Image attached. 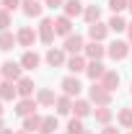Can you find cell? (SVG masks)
I'll list each match as a JSON object with an SVG mask.
<instances>
[{
	"mask_svg": "<svg viewBox=\"0 0 132 134\" xmlns=\"http://www.w3.org/2000/svg\"><path fill=\"white\" fill-rule=\"evenodd\" d=\"M88 98H91V103H96V106H109L111 103V93L101 83H93L88 88Z\"/></svg>",
	"mask_w": 132,
	"mask_h": 134,
	"instance_id": "obj_1",
	"label": "cell"
},
{
	"mask_svg": "<svg viewBox=\"0 0 132 134\" xmlns=\"http://www.w3.org/2000/svg\"><path fill=\"white\" fill-rule=\"evenodd\" d=\"M36 34H39V41H42V44H52V41H54V21H52V18H42Z\"/></svg>",
	"mask_w": 132,
	"mask_h": 134,
	"instance_id": "obj_2",
	"label": "cell"
},
{
	"mask_svg": "<svg viewBox=\"0 0 132 134\" xmlns=\"http://www.w3.org/2000/svg\"><path fill=\"white\" fill-rule=\"evenodd\" d=\"M36 98H18L16 100V116H21V119H26V116H31V114H36Z\"/></svg>",
	"mask_w": 132,
	"mask_h": 134,
	"instance_id": "obj_3",
	"label": "cell"
},
{
	"mask_svg": "<svg viewBox=\"0 0 132 134\" xmlns=\"http://www.w3.org/2000/svg\"><path fill=\"white\" fill-rule=\"evenodd\" d=\"M0 72H3V80H11V83H18L23 75V67H21V62H5V65L0 67Z\"/></svg>",
	"mask_w": 132,
	"mask_h": 134,
	"instance_id": "obj_4",
	"label": "cell"
},
{
	"mask_svg": "<svg viewBox=\"0 0 132 134\" xmlns=\"http://www.w3.org/2000/svg\"><path fill=\"white\" fill-rule=\"evenodd\" d=\"M106 54L111 57V59H124L127 54H130V41H111L109 47H106Z\"/></svg>",
	"mask_w": 132,
	"mask_h": 134,
	"instance_id": "obj_5",
	"label": "cell"
},
{
	"mask_svg": "<svg viewBox=\"0 0 132 134\" xmlns=\"http://www.w3.org/2000/svg\"><path fill=\"white\" fill-rule=\"evenodd\" d=\"M60 88H62V93H65V96H70V98H75V96H78V93L83 90L80 80H78L75 75H67V77H62V83H60Z\"/></svg>",
	"mask_w": 132,
	"mask_h": 134,
	"instance_id": "obj_6",
	"label": "cell"
},
{
	"mask_svg": "<svg viewBox=\"0 0 132 134\" xmlns=\"http://www.w3.org/2000/svg\"><path fill=\"white\" fill-rule=\"evenodd\" d=\"M62 49L67 52V54H80L83 49H85V41H83L80 34H70V36H65V47Z\"/></svg>",
	"mask_w": 132,
	"mask_h": 134,
	"instance_id": "obj_7",
	"label": "cell"
},
{
	"mask_svg": "<svg viewBox=\"0 0 132 134\" xmlns=\"http://www.w3.org/2000/svg\"><path fill=\"white\" fill-rule=\"evenodd\" d=\"M44 59H47V65H49V67H65L67 65V52L65 49H54V47H52V49L47 52Z\"/></svg>",
	"mask_w": 132,
	"mask_h": 134,
	"instance_id": "obj_8",
	"label": "cell"
},
{
	"mask_svg": "<svg viewBox=\"0 0 132 134\" xmlns=\"http://www.w3.org/2000/svg\"><path fill=\"white\" fill-rule=\"evenodd\" d=\"M106 36H109V23L96 21V23L88 26V39H91V41H104Z\"/></svg>",
	"mask_w": 132,
	"mask_h": 134,
	"instance_id": "obj_9",
	"label": "cell"
},
{
	"mask_svg": "<svg viewBox=\"0 0 132 134\" xmlns=\"http://www.w3.org/2000/svg\"><path fill=\"white\" fill-rule=\"evenodd\" d=\"M16 39H18V47H34V41L39 39V34L34 31L31 26H23V29H18Z\"/></svg>",
	"mask_w": 132,
	"mask_h": 134,
	"instance_id": "obj_10",
	"label": "cell"
},
{
	"mask_svg": "<svg viewBox=\"0 0 132 134\" xmlns=\"http://www.w3.org/2000/svg\"><path fill=\"white\" fill-rule=\"evenodd\" d=\"M65 67L73 72V75H78V72H85V67H88V59H85V54H70Z\"/></svg>",
	"mask_w": 132,
	"mask_h": 134,
	"instance_id": "obj_11",
	"label": "cell"
},
{
	"mask_svg": "<svg viewBox=\"0 0 132 134\" xmlns=\"http://www.w3.org/2000/svg\"><path fill=\"white\" fill-rule=\"evenodd\" d=\"M104 72H106V67L101 59H88V67H85V75L93 80V83H99L101 77H104Z\"/></svg>",
	"mask_w": 132,
	"mask_h": 134,
	"instance_id": "obj_12",
	"label": "cell"
},
{
	"mask_svg": "<svg viewBox=\"0 0 132 134\" xmlns=\"http://www.w3.org/2000/svg\"><path fill=\"white\" fill-rule=\"evenodd\" d=\"M85 59H104L106 57V47H101V41H91V44H85Z\"/></svg>",
	"mask_w": 132,
	"mask_h": 134,
	"instance_id": "obj_13",
	"label": "cell"
},
{
	"mask_svg": "<svg viewBox=\"0 0 132 134\" xmlns=\"http://www.w3.org/2000/svg\"><path fill=\"white\" fill-rule=\"evenodd\" d=\"M119 80H122V77H119V72H116V70H106V72H104V77H101L99 83L104 85L109 93H114L116 88H119Z\"/></svg>",
	"mask_w": 132,
	"mask_h": 134,
	"instance_id": "obj_14",
	"label": "cell"
},
{
	"mask_svg": "<svg viewBox=\"0 0 132 134\" xmlns=\"http://www.w3.org/2000/svg\"><path fill=\"white\" fill-rule=\"evenodd\" d=\"M54 34L57 36H70L73 34V18H67L65 13L60 18H54Z\"/></svg>",
	"mask_w": 132,
	"mask_h": 134,
	"instance_id": "obj_15",
	"label": "cell"
},
{
	"mask_svg": "<svg viewBox=\"0 0 132 134\" xmlns=\"http://www.w3.org/2000/svg\"><path fill=\"white\" fill-rule=\"evenodd\" d=\"M21 10L29 18H39L42 10H44V5H42V0H23V3H21Z\"/></svg>",
	"mask_w": 132,
	"mask_h": 134,
	"instance_id": "obj_16",
	"label": "cell"
},
{
	"mask_svg": "<svg viewBox=\"0 0 132 134\" xmlns=\"http://www.w3.org/2000/svg\"><path fill=\"white\" fill-rule=\"evenodd\" d=\"M62 10H65L67 18H78L83 16V10H85V5H83L80 0H65V5H62Z\"/></svg>",
	"mask_w": 132,
	"mask_h": 134,
	"instance_id": "obj_17",
	"label": "cell"
},
{
	"mask_svg": "<svg viewBox=\"0 0 132 134\" xmlns=\"http://www.w3.org/2000/svg\"><path fill=\"white\" fill-rule=\"evenodd\" d=\"M54 108H57V114L60 116H67V114H73V98L70 96H57V100H54Z\"/></svg>",
	"mask_w": 132,
	"mask_h": 134,
	"instance_id": "obj_18",
	"label": "cell"
},
{
	"mask_svg": "<svg viewBox=\"0 0 132 134\" xmlns=\"http://www.w3.org/2000/svg\"><path fill=\"white\" fill-rule=\"evenodd\" d=\"M13 98H18V88H16V83L3 80V83H0V100H13Z\"/></svg>",
	"mask_w": 132,
	"mask_h": 134,
	"instance_id": "obj_19",
	"label": "cell"
},
{
	"mask_svg": "<svg viewBox=\"0 0 132 134\" xmlns=\"http://www.w3.org/2000/svg\"><path fill=\"white\" fill-rule=\"evenodd\" d=\"M18 88V98H34V80L31 77H21L16 83Z\"/></svg>",
	"mask_w": 132,
	"mask_h": 134,
	"instance_id": "obj_20",
	"label": "cell"
},
{
	"mask_svg": "<svg viewBox=\"0 0 132 134\" xmlns=\"http://www.w3.org/2000/svg\"><path fill=\"white\" fill-rule=\"evenodd\" d=\"M39 62H42V57H39L36 52H31V49H26L23 57H21V67H23V70H36Z\"/></svg>",
	"mask_w": 132,
	"mask_h": 134,
	"instance_id": "obj_21",
	"label": "cell"
},
{
	"mask_svg": "<svg viewBox=\"0 0 132 134\" xmlns=\"http://www.w3.org/2000/svg\"><path fill=\"white\" fill-rule=\"evenodd\" d=\"M42 121H44V116H39V114H31V116H26L23 119V132H29V134H39V129H42Z\"/></svg>",
	"mask_w": 132,
	"mask_h": 134,
	"instance_id": "obj_22",
	"label": "cell"
},
{
	"mask_svg": "<svg viewBox=\"0 0 132 134\" xmlns=\"http://www.w3.org/2000/svg\"><path fill=\"white\" fill-rule=\"evenodd\" d=\"M93 119H96L99 124H104V126H106V124L114 119V111H111L109 106H96V108H93Z\"/></svg>",
	"mask_w": 132,
	"mask_h": 134,
	"instance_id": "obj_23",
	"label": "cell"
},
{
	"mask_svg": "<svg viewBox=\"0 0 132 134\" xmlns=\"http://www.w3.org/2000/svg\"><path fill=\"white\" fill-rule=\"evenodd\" d=\"M73 114L78 119H85L88 114H93V108H91V100H73Z\"/></svg>",
	"mask_w": 132,
	"mask_h": 134,
	"instance_id": "obj_24",
	"label": "cell"
},
{
	"mask_svg": "<svg viewBox=\"0 0 132 134\" xmlns=\"http://www.w3.org/2000/svg\"><path fill=\"white\" fill-rule=\"evenodd\" d=\"M54 100H57V96H54V90H49V88H42L36 93V103L39 106H54Z\"/></svg>",
	"mask_w": 132,
	"mask_h": 134,
	"instance_id": "obj_25",
	"label": "cell"
},
{
	"mask_svg": "<svg viewBox=\"0 0 132 134\" xmlns=\"http://www.w3.org/2000/svg\"><path fill=\"white\" fill-rule=\"evenodd\" d=\"M13 44H18V39L13 36L11 31H0V49L3 52H11L13 49Z\"/></svg>",
	"mask_w": 132,
	"mask_h": 134,
	"instance_id": "obj_26",
	"label": "cell"
},
{
	"mask_svg": "<svg viewBox=\"0 0 132 134\" xmlns=\"http://www.w3.org/2000/svg\"><path fill=\"white\" fill-rule=\"evenodd\" d=\"M83 18L88 21V26H91V23H96V21H101V8H99V5H85Z\"/></svg>",
	"mask_w": 132,
	"mask_h": 134,
	"instance_id": "obj_27",
	"label": "cell"
},
{
	"mask_svg": "<svg viewBox=\"0 0 132 134\" xmlns=\"http://www.w3.org/2000/svg\"><path fill=\"white\" fill-rule=\"evenodd\" d=\"M116 121H119L122 129H132V108H122L116 114Z\"/></svg>",
	"mask_w": 132,
	"mask_h": 134,
	"instance_id": "obj_28",
	"label": "cell"
},
{
	"mask_svg": "<svg viewBox=\"0 0 132 134\" xmlns=\"http://www.w3.org/2000/svg\"><path fill=\"white\" fill-rule=\"evenodd\" d=\"M65 134H85V126H83V119L73 116L70 121H67V132Z\"/></svg>",
	"mask_w": 132,
	"mask_h": 134,
	"instance_id": "obj_29",
	"label": "cell"
},
{
	"mask_svg": "<svg viewBox=\"0 0 132 134\" xmlns=\"http://www.w3.org/2000/svg\"><path fill=\"white\" fill-rule=\"evenodd\" d=\"M54 132H57V116H44L39 134H54Z\"/></svg>",
	"mask_w": 132,
	"mask_h": 134,
	"instance_id": "obj_30",
	"label": "cell"
},
{
	"mask_svg": "<svg viewBox=\"0 0 132 134\" xmlns=\"http://www.w3.org/2000/svg\"><path fill=\"white\" fill-rule=\"evenodd\" d=\"M109 31H127V21H124V18L122 16H111L109 18Z\"/></svg>",
	"mask_w": 132,
	"mask_h": 134,
	"instance_id": "obj_31",
	"label": "cell"
},
{
	"mask_svg": "<svg viewBox=\"0 0 132 134\" xmlns=\"http://www.w3.org/2000/svg\"><path fill=\"white\" fill-rule=\"evenodd\" d=\"M13 23V18H11V10H5V8H0V31H8V26Z\"/></svg>",
	"mask_w": 132,
	"mask_h": 134,
	"instance_id": "obj_32",
	"label": "cell"
},
{
	"mask_svg": "<svg viewBox=\"0 0 132 134\" xmlns=\"http://www.w3.org/2000/svg\"><path fill=\"white\" fill-rule=\"evenodd\" d=\"M21 3H23V0H0V8H5V10H11V13H13V10L21 8Z\"/></svg>",
	"mask_w": 132,
	"mask_h": 134,
	"instance_id": "obj_33",
	"label": "cell"
},
{
	"mask_svg": "<svg viewBox=\"0 0 132 134\" xmlns=\"http://www.w3.org/2000/svg\"><path fill=\"white\" fill-rule=\"evenodd\" d=\"M109 8L114 10V16H119V13L127 8V0H109Z\"/></svg>",
	"mask_w": 132,
	"mask_h": 134,
	"instance_id": "obj_34",
	"label": "cell"
},
{
	"mask_svg": "<svg viewBox=\"0 0 132 134\" xmlns=\"http://www.w3.org/2000/svg\"><path fill=\"white\" fill-rule=\"evenodd\" d=\"M44 5L54 10V8H62V5H65V0H44Z\"/></svg>",
	"mask_w": 132,
	"mask_h": 134,
	"instance_id": "obj_35",
	"label": "cell"
},
{
	"mask_svg": "<svg viewBox=\"0 0 132 134\" xmlns=\"http://www.w3.org/2000/svg\"><path fill=\"white\" fill-rule=\"evenodd\" d=\"M101 134H119V129H116V126H111V124H106V126L101 129Z\"/></svg>",
	"mask_w": 132,
	"mask_h": 134,
	"instance_id": "obj_36",
	"label": "cell"
},
{
	"mask_svg": "<svg viewBox=\"0 0 132 134\" xmlns=\"http://www.w3.org/2000/svg\"><path fill=\"white\" fill-rule=\"evenodd\" d=\"M127 34H130V44H132V21L127 23Z\"/></svg>",
	"mask_w": 132,
	"mask_h": 134,
	"instance_id": "obj_37",
	"label": "cell"
},
{
	"mask_svg": "<svg viewBox=\"0 0 132 134\" xmlns=\"http://www.w3.org/2000/svg\"><path fill=\"white\" fill-rule=\"evenodd\" d=\"M0 134H16L13 129H0Z\"/></svg>",
	"mask_w": 132,
	"mask_h": 134,
	"instance_id": "obj_38",
	"label": "cell"
},
{
	"mask_svg": "<svg viewBox=\"0 0 132 134\" xmlns=\"http://www.w3.org/2000/svg\"><path fill=\"white\" fill-rule=\"evenodd\" d=\"M127 8H130V13H132V0H127Z\"/></svg>",
	"mask_w": 132,
	"mask_h": 134,
	"instance_id": "obj_39",
	"label": "cell"
},
{
	"mask_svg": "<svg viewBox=\"0 0 132 134\" xmlns=\"http://www.w3.org/2000/svg\"><path fill=\"white\" fill-rule=\"evenodd\" d=\"M0 129H5V126H3V116H0Z\"/></svg>",
	"mask_w": 132,
	"mask_h": 134,
	"instance_id": "obj_40",
	"label": "cell"
},
{
	"mask_svg": "<svg viewBox=\"0 0 132 134\" xmlns=\"http://www.w3.org/2000/svg\"><path fill=\"white\" fill-rule=\"evenodd\" d=\"M0 116H3V103H0Z\"/></svg>",
	"mask_w": 132,
	"mask_h": 134,
	"instance_id": "obj_41",
	"label": "cell"
},
{
	"mask_svg": "<svg viewBox=\"0 0 132 134\" xmlns=\"http://www.w3.org/2000/svg\"><path fill=\"white\" fill-rule=\"evenodd\" d=\"M16 134H29V132H16Z\"/></svg>",
	"mask_w": 132,
	"mask_h": 134,
	"instance_id": "obj_42",
	"label": "cell"
},
{
	"mask_svg": "<svg viewBox=\"0 0 132 134\" xmlns=\"http://www.w3.org/2000/svg\"><path fill=\"white\" fill-rule=\"evenodd\" d=\"M0 83H3V72H0Z\"/></svg>",
	"mask_w": 132,
	"mask_h": 134,
	"instance_id": "obj_43",
	"label": "cell"
},
{
	"mask_svg": "<svg viewBox=\"0 0 132 134\" xmlns=\"http://www.w3.org/2000/svg\"><path fill=\"white\" fill-rule=\"evenodd\" d=\"M85 134H91V132H85Z\"/></svg>",
	"mask_w": 132,
	"mask_h": 134,
	"instance_id": "obj_44",
	"label": "cell"
},
{
	"mask_svg": "<svg viewBox=\"0 0 132 134\" xmlns=\"http://www.w3.org/2000/svg\"><path fill=\"white\" fill-rule=\"evenodd\" d=\"M130 134H132V132H130Z\"/></svg>",
	"mask_w": 132,
	"mask_h": 134,
	"instance_id": "obj_45",
	"label": "cell"
}]
</instances>
